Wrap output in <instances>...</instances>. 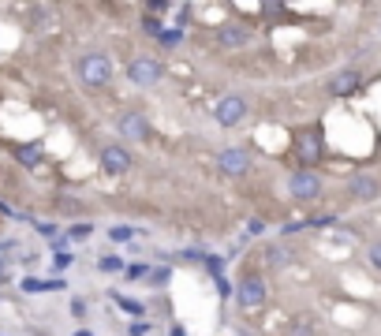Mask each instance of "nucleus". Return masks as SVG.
I'll list each match as a JSON object with an SVG mask.
<instances>
[{
	"label": "nucleus",
	"instance_id": "f257e3e1",
	"mask_svg": "<svg viewBox=\"0 0 381 336\" xmlns=\"http://www.w3.org/2000/svg\"><path fill=\"white\" fill-rule=\"evenodd\" d=\"M75 71H79V79L86 86H94V90H101V86H108V79H113V64H108L105 52H86V57H79Z\"/></svg>",
	"mask_w": 381,
	"mask_h": 336
},
{
	"label": "nucleus",
	"instance_id": "f03ea898",
	"mask_svg": "<svg viewBox=\"0 0 381 336\" xmlns=\"http://www.w3.org/2000/svg\"><path fill=\"white\" fill-rule=\"evenodd\" d=\"M325 154V138H322V127H307V131H299L296 138V157H299V165H318Z\"/></svg>",
	"mask_w": 381,
	"mask_h": 336
},
{
	"label": "nucleus",
	"instance_id": "7ed1b4c3",
	"mask_svg": "<svg viewBox=\"0 0 381 336\" xmlns=\"http://www.w3.org/2000/svg\"><path fill=\"white\" fill-rule=\"evenodd\" d=\"M288 194H292L296 202H314V198H322V176H314V172H307V168L292 172V176H288Z\"/></svg>",
	"mask_w": 381,
	"mask_h": 336
},
{
	"label": "nucleus",
	"instance_id": "20e7f679",
	"mask_svg": "<svg viewBox=\"0 0 381 336\" xmlns=\"http://www.w3.org/2000/svg\"><path fill=\"white\" fill-rule=\"evenodd\" d=\"M213 120L221 124V127H239L247 120V101L239 94H228V97H221L217 101V108H213Z\"/></svg>",
	"mask_w": 381,
	"mask_h": 336
},
{
	"label": "nucleus",
	"instance_id": "39448f33",
	"mask_svg": "<svg viewBox=\"0 0 381 336\" xmlns=\"http://www.w3.org/2000/svg\"><path fill=\"white\" fill-rule=\"evenodd\" d=\"M347 198H352V202H374V198H381V180L370 176V172H359V176L347 180Z\"/></svg>",
	"mask_w": 381,
	"mask_h": 336
},
{
	"label": "nucleus",
	"instance_id": "423d86ee",
	"mask_svg": "<svg viewBox=\"0 0 381 336\" xmlns=\"http://www.w3.org/2000/svg\"><path fill=\"white\" fill-rule=\"evenodd\" d=\"M116 127H120V135H124V138H138V143H146V138H150V120L138 112V108H124L120 120H116Z\"/></svg>",
	"mask_w": 381,
	"mask_h": 336
},
{
	"label": "nucleus",
	"instance_id": "0eeeda50",
	"mask_svg": "<svg viewBox=\"0 0 381 336\" xmlns=\"http://www.w3.org/2000/svg\"><path fill=\"white\" fill-rule=\"evenodd\" d=\"M236 302L243 310H258L266 302V284H262V277H247L243 284L236 288Z\"/></svg>",
	"mask_w": 381,
	"mask_h": 336
},
{
	"label": "nucleus",
	"instance_id": "6e6552de",
	"mask_svg": "<svg viewBox=\"0 0 381 336\" xmlns=\"http://www.w3.org/2000/svg\"><path fill=\"white\" fill-rule=\"evenodd\" d=\"M131 165H135L131 149H124V146H105L101 149V168L108 172V176H124Z\"/></svg>",
	"mask_w": 381,
	"mask_h": 336
},
{
	"label": "nucleus",
	"instance_id": "1a4fd4ad",
	"mask_svg": "<svg viewBox=\"0 0 381 336\" xmlns=\"http://www.w3.org/2000/svg\"><path fill=\"white\" fill-rule=\"evenodd\" d=\"M217 168H221L224 176H247L250 154L247 149H221V154H217Z\"/></svg>",
	"mask_w": 381,
	"mask_h": 336
},
{
	"label": "nucleus",
	"instance_id": "9d476101",
	"mask_svg": "<svg viewBox=\"0 0 381 336\" xmlns=\"http://www.w3.org/2000/svg\"><path fill=\"white\" fill-rule=\"evenodd\" d=\"M127 79L135 86H154L161 79V64L150 60V57H138V60H131V68H127Z\"/></svg>",
	"mask_w": 381,
	"mask_h": 336
},
{
	"label": "nucleus",
	"instance_id": "9b49d317",
	"mask_svg": "<svg viewBox=\"0 0 381 336\" xmlns=\"http://www.w3.org/2000/svg\"><path fill=\"white\" fill-rule=\"evenodd\" d=\"M359 86H363V75L347 68V71H336L333 79H329V94H333V97H352Z\"/></svg>",
	"mask_w": 381,
	"mask_h": 336
},
{
	"label": "nucleus",
	"instance_id": "f8f14e48",
	"mask_svg": "<svg viewBox=\"0 0 381 336\" xmlns=\"http://www.w3.org/2000/svg\"><path fill=\"white\" fill-rule=\"evenodd\" d=\"M250 41V30L239 27V23H224L221 30H217V45L221 49H243Z\"/></svg>",
	"mask_w": 381,
	"mask_h": 336
},
{
	"label": "nucleus",
	"instance_id": "ddd939ff",
	"mask_svg": "<svg viewBox=\"0 0 381 336\" xmlns=\"http://www.w3.org/2000/svg\"><path fill=\"white\" fill-rule=\"evenodd\" d=\"M108 295H113V302H116V307H124L127 314H135V318H143V302H135V299H127V295H120V291H108Z\"/></svg>",
	"mask_w": 381,
	"mask_h": 336
},
{
	"label": "nucleus",
	"instance_id": "4468645a",
	"mask_svg": "<svg viewBox=\"0 0 381 336\" xmlns=\"http://www.w3.org/2000/svg\"><path fill=\"white\" fill-rule=\"evenodd\" d=\"M15 157H19V165L34 168L38 161H41V149H38V146H19V149H15Z\"/></svg>",
	"mask_w": 381,
	"mask_h": 336
},
{
	"label": "nucleus",
	"instance_id": "2eb2a0df",
	"mask_svg": "<svg viewBox=\"0 0 381 336\" xmlns=\"http://www.w3.org/2000/svg\"><path fill=\"white\" fill-rule=\"evenodd\" d=\"M97 269H101V273H124V258L120 254H101V262H97Z\"/></svg>",
	"mask_w": 381,
	"mask_h": 336
},
{
	"label": "nucleus",
	"instance_id": "dca6fc26",
	"mask_svg": "<svg viewBox=\"0 0 381 336\" xmlns=\"http://www.w3.org/2000/svg\"><path fill=\"white\" fill-rule=\"evenodd\" d=\"M90 235H94V224L90 221H79V224H71V228H68V240H75V243L90 240Z\"/></svg>",
	"mask_w": 381,
	"mask_h": 336
},
{
	"label": "nucleus",
	"instance_id": "f3484780",
	"mask_svg": "<svg viewBox=\"0 0 381 336\" xmlns=\"http://www.w3.org/2000/svg\"><path fill=\"white\" fill-rule=\"evenodd\" d=\"M288 251H285V247H266V262L269 265H273V269H280V265H288Z\"/></svg>",
	"mask_w": 381,
	"mask_h": 336
},
{
	"label": "nucleus",
	"instance_id": "a211bd4d",
	"mask_svg": "<svg viewBox=\"0 0 381 336\" xmlns=\"http://www.w3.org/2000/svg\"><path fill=\"white\" fill-rule=\"evenodd\" d=\"M131 235H135L131 224H116V228H108V240H113V243H127Z\"/></svg>",
	"mask_w": 381,
	"mask_h": 336
},
{
	"label": "nucleus",
	"instance_id": "6ab92c4d",
	"mask_svg": "<svg viewBox=\"0 0 381 336\" xmlns=\"http://www.w3.org/2000/svg\"><path fill=\"white\" fill-rule=\"evenodd\" d=\"M27 291V295H45V280H38V277H23V284H19Z\"/></svg>",
	"mask_w": 381,
	"mask_h": 336
},
{
	"label": "nucleus",
	"instance_id": "aec40b11",
	"mask_svg": "<svg viewBox=\"0 0 381 336\" xmlns=\"http://www.w3.org/2000/svg\"><path fill=\"white\" fill-rule=\"evenodd\" d=\"M143 30H146L150 38H161V34H165V27H161L157 15H146V19H143Z\"/></svg>",
	"mask_w": 381,
	"mask_h": 336
},
{
	"label": "nucleus",
	"instance_id": "412c9836",
	"mask_svg": "<svg viewBox=\"0 0 381 336\" xmlns=\"http://www.w3.org/2000/svg\"><path fill=\"white\" fill-rule=\"evenodd\" d=\"M71 262H75V254H68V251H57V254H52V269H57V273H64Z\"/></svg>",
	"mask_w": 381,
	"mask_h": 336
},
{
	"label": "nucleus",
	"instance_id": "4be33fe9",
	"mask_svg": "<svg viewBox=\"0 0 381 336\" xmlns=\"http://www.w3.org/2000/svg\"><path fill=\"white\" fill-rule=\"evenodd\" d=\"M180 41H183V30H165V34H161V45L165 49H176Z\"/></svg>",
	"mask_w": 381,
	"mask_h": 336
},
{
	"label": "nucleus",
	"instance_id": "5701e85b",
	"mask_svg": "<svg viewBox=\"0 0 381 336\" xmlns=\"http://www.w3.org/2000/svg\"><path fill=\"white\" fill-rule=\"evenodd\" d=\"M366 258H370V265H374L378 273H381V240H374V243H370V251H366Z\"/></svg>",
	"mask_w": 381,
	"mask_h": 336
},
{
	"label": "nucleus",
	"instance_id": "b1692460",
	"mask_svg": "<svg viewBox=\"0 0 381 336\" xmlns=\"http://www.w3.org/2000/svg\"><path fill=\"white\" fill-rule=\"evenodd\" d=\"M146 277H150V284H168V269H165V265H157V269H150V273H146Z\"/></svg>",
	"mask_w": 381,
	"mask_h": 336
},
{
	"label": "nucleus",
	"instance_id": "393cba45",
	"mask_svg": "<svg viewBox=\"0 0 381 336\" xmlns=\"http://www.w3.org/2000/svg\"><path fill=\"white\" fill-rule=\"evenodd\" d=\"M38 232L45 235V240H52V243H57V235H60V228H57V224H49V221H45V224H38Z\"/></svg>",
	"mask_w": 381,
	"mask_h": 336
},
{
	"label": "nucleus",
	"instance_id": "a878e982",
	"mask_svg": "<svg viewBox=\"0 0 381 336\" xmlns=\"http://www.w3.org/2000/svg\"><path fill=\"white\" fill-rule=\"evenodd\" d=\"M124 273H127V277H131V280H135V277H146V273H150V265H127V269H124Z\"/></svg>",
	"mask_w": 381,
	"mask_h": 336
},
{
	"label": "nucleus",
	"instance_id": "bb28decb",
	"mask_svg": "<svg viewBox=\"0 0 381 336\" xmlns=\"http://www.w3.org/2000/svg\"><path fill=\"white\" fill-rule=\"evenodd\" d=\"M150 329H154L150 321H135V325H131V336H146Z\"/></svg>",
	"mask_w": 381,
	"mask_h": 336
},
{
	"label": "nucleus",
	"instance_id": "cd10ccee",
	"mask_svg": "<svg viewBox=\"0 0 381 336\" xmlns=\"http://www.w3.org/2000/svg\"><path fill=\"white\" fill-rule=\"evenodd\" d=\"M247 232H250V235H262V232H266V224H262V221H258V217H254V221L247 224Z\"/></svg>",
	"mask_w": 381,
	"mask_h": 336
},
{
	"label": "nucleus",
	"instance_id": "c85d7f7f",
	"mask_svg": "<svg viewBox=\"0 0 381 336\" xmlns=\"http://www.w3.org/2000/svg\"><path fill=\"white\" fill-rule=\"evenodd\" d=\"M71 314H75V318H82V314H86V302L75 299V302H71Z\"/></svg>",
	"mask_w": 381,
	"mask_h": 336
},
{
	"label": "nucleus",
	"instance_id": "c756f323",
	"mask_svg": "<svg viewBox=\"0 0 381 336\" xmlns=\"http://www.w3.org/2000/svg\"><path fill=\"white\" fill-rule=\"evenodd\" d=\"M217 291H221V295H232V288H228L224 277H217Z\"/></svg>",
	"mask_w": 381,
	"mask_h": 336
},
{
	"label": "nucleus",
	"instance_id": "7c9ffc66",
	"mask_svg": "<svg viewBox=\"0 0 381 336\" xmlns=\"http://www.w3.org/2000/svg\"><path fill=\"white\" fill-rule=\"evenodd\" d=\"M172 336H187V333H183V329H180V325H176V329H172Z\"/></svg>",
	"mask_w": 381,
	"mask_h": 336
},
{
	"label": "nucleus",
	"instance_id": "2f4dec72",
	"mask_svg": "<svg viewBox=\"0 0 381 336\" xmlns=\"http://www.w3.org/2000/svg\"><path fill=\"white\" fill-rule=\"evenodd\" d=\"M75 336H94V333H90V329H79V333H75Z\"/></svg>",
	"mask_w": 381,
	"mask_h": 336
},
{
	"label": "nucleus",
	"instance_id": "473e14b6",
	"mask_svg": "<svg viewBox=\"0 0 381 336\" xmlns=\"http://www.w3.org/2000/svg\"><path fill=\"white\" fill-rule=\"evenodd\" d=\"M0 277H4V258H0Z\"/></svg>",
	"mask_w": 381,
	"mask_h": 336
}]
</instances>
